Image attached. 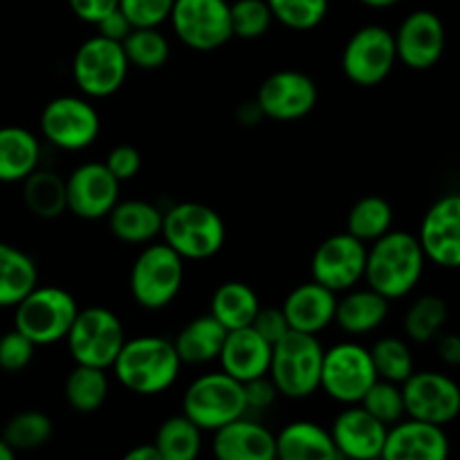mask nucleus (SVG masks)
Segmentation results:
<instances>
[{"mask_svg": "<svg viewBox=\"0 0 460 460\" xmlns=\"http://www.w3.org/2000/svg\"><path fill=\"white\" fill-rule=\"evenodd\" d=\"M111 368L126 391L148 398L164 394L178 382L182 359L166 337L139 335L124 341Z\"/></svg>", "mask_w": 460, "mask_h": 460, "instance_id": "f257e3e1", "label": "nucleus"}, {"mask_svg": "<svg viewBox=\"0 0 460 460\" xmlns=\"http://www.w3.org/2000/svg\"><path fill=\"white\" fill-rule=\"evenodd\" d=\"M425 263L427 256L418 236L391 229L368 247L364 281L389 301L402 299L416 290Z\"/></svg>", "mask_w": 460, "mask_h": 460, "instance_id": "f03ea898", "label": "nucleus"}, {"mask_svg": "<svg viewBox=\"0 0 460 460\" xmlns=\"http://www.w3.org/2000/svg\"><path fill=\"white\" fill-rule=\"evenodd\" d=\"M323 346L317 335L290 331L272 346L270 359V380L279 395L290 400L310 398L319 391L323 364Z\"/></svg>", "mask_w": 460, "mask_h": 460, "instance_id": "7ed1b4c3", "label": "nucleus"}, {"mask_svg": "<svg viewBox=\"0 0 460 460\" xmlns=\"http://www.w3.org/2000/svg\"><path fill=\"white\" fill-rule=\"evenodd\" d=\"M160 236L184 261H207L223 250L227 227L209 205L178 202L164 211Z\"/></svg>", "mask_w": 460, "mask_h": 460, "instance_id": "20e7f679", "label": "nucleus"}, {"mask_svg": "<svg viewBox=\"0 0 460 460\" xmlns=\"http://www.w3.org/2000/svg\"><path fill=\"white\" fill-rule=\"evenodd\" d=\"M182 283L184 259L164 241L146 243L130 268V296L144 310H164L178 299Z\"/></svg>", "mask_w": 460, "mask_h": 460, "instance_id": "39448f33", "label": "nucleus"}, {"mask_svg": "<svg viewBox=\"0 0 460 460\" xmlns=\"http://www.w3.org/2000/svg\"><path fill=\"white\" fill-rule=\"evenodd\" d=\"M79 305L67 290L57 286H36L13 305V328L36 346L58 344L70 332Z\"/></svg>", "mask_w": 460, "mask_h": 460, "instance_id": "423d86ee", "label": "nucleus"}, {"mask_svg": "<svg viewBox=\"0 0 460 460\" xmlns=\"http://www.w3.org/2000/svg\"><path fill=\"white\" fill-rule=\"evenodd\" d=\"M182 413L202 431H216L236 418L247 416L245 386L225 371L196 377L182 395Z\"/></svg>", "mask_w": 460, "mask_h": 460, "instance_id": "0eeeda50", "label": "nucleus"}, {"mask_svg": "<svg viewBox=\"0 0 460 460\" xmlns=\"http://www.w3.org/2000/svg\"><path fill=\"white\" fill-rule=\"evenodd\" d=\"M130 63L119 40L102 34L85 39L72 58V79L88 99H106L124 85Z\"/></svg>", "mask_w": 460, "mask_h": 460, "instance_id": "6e6552de", "label": "nucleus"}, {"mask_svg": "<svg viewBox=\"0 0 460 460\" xmlns=\"http://www.w3.org/2000/svg\"><path fill=\"white\" fill-rule=\"evenodd\" d=\"M66 341L76 364L111 368L124 346L126 331L121 319L112 310L90 305L76 313Z\"/></svg>", "mask_w": 460, "mask_h": 460, "instance_id": "1a4fd4ad", "label": "nucleus"}, {"mask_svg": "<svg viewBox=\"0 0 460 460\" xmlns=\"http://www.w3.org/2000/svg\"><path fill=\"white\" fill-rule=\"evenodd\" d=\"M377 380L371 350L358 341H340L323 350L319 389L340 404H358Z\"/></svg>", "mask_w": 460, "mask_h": 460, "instance_id": "9d476101", "label": "nucleus"}, {"mask_svg": "<svg viewBox=\"0 0 460 460\" xmlns=\"http://www.w3.org/2000/svg\"><path fill=\"white\" fill-rule=\"evenodd\" d=\"M398 63L394 31L382 25H364L355 31L341 52V70L350 84L376 88Z\"/></svg>", "mask_w": 460, "mask_h": 460, "instance_id": "9b49d317", "label": "nucleus"}, {"mask_svg": "<svg viewBox=\"0 0 460 460\" xmlns=\"http://www.w3.org/2000/svg\"><path fill=\"white\" fill-rule=\"evenodd\" d=\"M40 135L63 151H84L93 146L102 130L97 108L88 97L63 94L45 103L40 112Z\"/></svg>", "mask_w": 460, "mask_h": 460, "instance_id": "f8f14e48", "label": "nucleus"}, {"mask_svg": "<svg viewBox=\"0 0 460 460\" xmlns=\"http://www.w3.org/2000/svg\"><path fill=\"white\" fill-rule=\"evenodd\" d=\"M169 21L180 43L196 52H214L234 39L227 0H175Z\"/></svg>", "mask_w": 460, "mask_h": 460, "instance_id": "ddd939ff", "label": "nucleus"}, {"mask_svg": "<svg viewBox=\"0 0 460 460\" xmlns=\"http://www.w3.org/2000/svg\"><path fill=\"white\" fill-rule=\"evenodd\" d=\"M404 411L416 420L449 425L460 413V386L445 373L413 371L402 382Z\"/></svg>", "mask_w": 460, "mask_h": 460, "instance_id": "4468645a", "label": "nucleus"}, {"mask_svg": "<svg viewBox=\"0 0 460 460\" xmlns=\"http://www.w3.org/2000/svg\"><path fill=\"white\" fill-rule=\"evenodd\" d=\"M367 252V243H362L349 232L326 238L314 250L313 261H310L313 281L322 283L337 295L350 290L364 279Z\"/></svg>", "mask_w": 460, "mask_h": 460, "instance_id": "2eb2a0df", "label": "nucleus"}, {"mask_svg": "<svg viewBox=\"0 0 460 460\" xmlns=\"http://www.w3.org/2000/svg\"><path fill=\"white\" fill-rule=\"evenodd\" d=\"M317 84L305 72L279 70L270 75L256 93V103L272 121H299L314 111Z\"/></svg>", "mask_w": 460, "mask_h": 460, "instance_id": "dca6fc26", "label": "nucleus"}, {"mask_svg": "<svg viewBox=\"0 0 460 460\" xmlns=\"http://www.w3.org/2000/svg\"><path fill=\"white\" fill-rule=\"evenodd\" d=\"M418 241L427 261L445 270H460V193L438 198L427 209Z\"/></svg>", "mask_w": 460, "mask_h": 460, "instance_id": "f3484780", "label": "nucleus"}, {"mask_svg": "<svg viewBox=\"0 0 460 460\" xmlns=\"http://www.w3.org/2000/svg\"><path fill=\"white\" fill-rule=\"evenodd\" d=\"M119 184L103 162H85L66 180L67 209L84 220L106 218L119 202Z\"/></svg>", "mask_w": 460, "mask_h": 460, "instance_id": "a211bd4d", "label": "nucleus"}, {"mask_svg": "<svg viewBox=\"0 0 460 460\" xmlns=\"http://www.w3.org/2000/svg\"><path fill=\"white\" fill-rule=\"evenodd\" d=\"M398 61L411 70H429L445 52V25L429 9H416L394 34Z\"/></svg>", "mask_w": 460, "mask_h": 460, "instance_id": "6ab92c4d", "label": "nucleus"}, {"mask_svg": "<svg viewBox=\"0 0 460 460\" xmlns=\"http://www.w3.org/2000/svg\"><path fill=\"white\" fill-rule=\"evenodd\" d=\"M332 443L340 458L373 460L382 458L389 427L373 418L362 404H346L331 425Z\"/></svg>", "mask_w": 460, "mask_h": 460, "instance_id": "aec40b11", "label": "nucleus"}, {"mask_svg": "<svg viewBox=\"0 0 460 460\" xmlns=\"http://www.w3.org/2000/svg\"><path fill=\"white\" fill-rule=\"evenodd\" d=\"M449 456V438L434 422L398 420L389 427L382 449L385 460H445Z\"/></svg>", "mask_w": 460, "mask_h": 460, "instance_id": "412c9836", "label": "nucleus"}, {"mask_svg": "<svg viewBox=\"0 0 460 460\" xmlns=\"http://www.w3.org/2000/svg\"><path fill=\"white\" fill-rule=\"evenodd\" d=\"M270 359H272V344L252 326L227 331L218 355L220 371L236 377L243 385L268 376Z\"/></svg>", "mask_w": 460, "mask_h": 460, "instance_id": "4be33fe9", "label": "nucleus"}, {"mask_svg": "<svg viewBox=\"0 0 460 460\" xmlns=\"http://www.w3.org/2000/svg\"><path fill=\"white\" fill-rule=\"evenodd\" d=\"M216 458L220 460H274L277 438L261 422L241 416L214 431Z\"/></svg>", "mask_w": 460, "mask_h": 460, "instance_id": "5701e85b", "label": "nucleus"}, {"mask_svg": "<svg viewBox=\"0 0 460 460\" xmlns=\"http://www.w3.org/2000/svg\"><path fill=\"white\" fill-rule=\"evenodd\" d=\"M335 308L337 292L328 290L317 281L296 286L281 305L290 331L310 332V335H319L335 322Z\"/></svg>", "mask_w": 460, "mask_h": 460, "instance_id": "b1692460", "label": "nucleus"}, {"mask_svg": "<svg viewBox=\"0 0 460 460\" xmlns=\"http://www.w3.org/2000/svg\"><path fill=\"white\" fill-rule=\"evenodd\" d=\"M386 317H389V299L373 288H367V290L350 288L341 299H337L335 323L353 337L377 331L386 322Z\"/></svg>", "mask_w": 460, "mask_h": 460, "instance_id": "393cba45", "label": "nucleus"}, {"mask_svg": "<svg viewBox=\"0 0 460 460\" xmlns=\"http://www.w3.org/2000/svg\"><path fill=\"white\" fill-rule=\"evenodd\" d=\"M106 218L117 241L128 243V245H146L162 234L164 214L153 202L119 200Z\"/></svg>", "mask_w": 460, "mask_h": 460, "instance_id": "a878e982", "label": "nucleus"}, {"mask_svg": "<svg viewBox=\"0 0 460 460\" xmlns=\"http://www.w3.org/2000/svg\"><path fill=\"white\" fill-rule=\"evenodd\" d=\"M277 458L283 460H335L340 458L331 431L313 420H295L277 436Z\"/></svg>", "mask_w": 460, "mask_h": 460, "instance_id": "bb28decb", "label": "nucleus"}, {"mask_svg": "<svg viewBox=\"0 0 460 460\" xmlns=\"http://www.w3.org/2000/svg\"><path fill=\"white\" fill-rule=\"evenodd\" d=\"M39 166V137L22 126H0V182H22Z\"/></svg>", "mask_w": 460, "mask_h": 460, "instance_id": "cd10ccee", "label": "nucleus"}, {"mask_svg": "<svg viewBox=\"0 0 460 460\" xmlns=\"http://www.w3.org/2000/svg\"><path fill=\"white\" fill-rule=\"evenodd\" d=\"M225 337H227V328L209 313L191 319L175 335L173 346L178 350L182 364L202 367V364H209L218 359Z\"/></svg>", "mask_w": 460, "mask_h": 460, "instance_id": "c85d7f7f", "label": "nucleus"}, {"mask_svg": "<svg viewBox=\"0 0 460 460\" xmlns=\"http://www.w3.org/2000/svg\"><path fill=\"white\" fill-rule=\"evenodd\" d=\"M39 286V268L21 247L0 241V308H13Z\"/></svg>", "mask_w": 460, "mask_h": 460, "instance_id": "c756f323", "label": "nucleus"}, {"mask_svg": "<svg viewBox=\"0 0 460 460\" xmlns=\"http://www.w3.org/2000/svg\"><path fill=\"white\" fill-rule=\"evenodd\" d=\"M22 202L39 218H58L67 209L66 180L48 169L31 171L22 180Z\"/></svg>", "mask_w": 460, "mask_h": 460, "instance_id": "7c9ffc66", "label": "nucleus"}, {"mask_svg": "<svg viewBox=\"0 0 460 460\" xmlns=\"http://www.w3.org/2000/svg\"><path fill=\"white\" fill-rule=\"evenodd\" d=\"M259 308V296H256V292L247 283L225 281L223 286L216 288L214 296H211L209 313L227 331H236V328L252 326Z\"/></svg>", "mask_w": 460, "mask_h": 460, "instance_id": "2f4dec72", "label": "nucleus"}, {"mask_svg": "<svg viewBox=\"0 0 460 460\" xmlns=\"http://www.w3.org/2000/svg\"><path fill=\"white\" fill-rule=\"evenodd\" d=\"M111 394L106 368L76 364L66 377L63 395L76 413H94L103 407Z\"/></svg>", "mask_w": 460, "mask_h": 460, "instance_id": "473e14b6", "label": "nucleus"}, {"mask_svg": "<svg viewBox=\"0 0 460 460\" xmlns=\"http://www.w3.org/2000/svg\"><path fill=\"white\" fill-rule=\"evenodd\" d=\"M153 445L162 460H193L202 452V429L184 413L171 416L157 427Z\"/></svg>", "mask_w": 460, "mask_h": 460, "instance_id": "72a5a7b5", "label": "nucleus"}, {"mask_svg": "<svg viewBox=\"0 0 460 460\" xmlns=\"http://www.w3.org/2000/svg\"><path fill=\"white\" fill-rule=\"evenodd\" d=\"M394 227V207L380 196H364L350 207L346 232L362 243H373Z\"/></svg>", "mask_w": 460, "mask_h": 460, "instance_id": "f704fd0d", "label": "nucleus"}, {"mask_svg": "<svg viewBox=\"0 0 460 460\" xmlns=\"http://www.w3.org/2000/svg\"><path fill=\"white\" fill-rule=\"evenodd\" d=\"M54 422L43 411H21L7 420L3 429V438L7 440L13 452H34L45 447L52 440Z\"/></svg>", "mask_w": 460, "mask_h": 460, "instance_id": "c9c22d12", "label": "nucleus"}, {"mask_svg": "<svg viewBox=\"0 0 460 460\" xmlns=\"http://www.w3.org/2000/svg\"><path fill=\"white\" fill-rule=\"evenodd\" d=\"M449 308L445 299L436 295H425L409 305L404 314V335L416 344L434 341L447 322Z\"/></svg>", "mask_w": 460, "mask_h": 460, "instance_id": "e433bc0d", "label": "nucleus"}, {"mask_svg": "<svg viewBox=\"0 0 460 460\" xmlns=\"http://www.w3.org/2000/svg\"><path fill=\"white\" fill-rule=\"evenodd\" d=\"M121 48L130 66L139 70H160L162 66H166L171 54L169 40L157 27H133L130 34L121 40Z\"/></svg>", "mask_w": 460, "mask_h": 460, "instance_id": "4c0bfd02", "label": "nucleus"}, {"mask_svg": "<svg viewBox=\"0 0 460 460\" xmlns=\"http://www.w3.org/2000/svg\"><path fill=\"white\" fill-rule=\"evenodd\" d=\"M371 359L380 380L402 385L416 368H413L411 349L400 337H382L371 346Z\"/></svg>", "mask_w": 460, "mask_h": 460, "instance_id": "58836bf2", "label": "nucleus"}, {"mask_svg": "<svg viewBox=\"0 0 460 460\" xmlns=\"http://www.w3.org/2000/svg\"><path fill=\"white\" fill-rule=\"evenodd\" d=\"M274 21L295 31H310L328 16V0H265Z\"/></svg>", "mask_w": 460, "mask_h": 460, "instance_id": "ea45409f", "label": "nucleus"}, {"mask_svg": "<svg viewBox=\"0 0 460 460\" xmlns=\"http://www.w3.org/2000/svg\"><path fill=\"white\" fill-rule=\"evenodd\" d=\"M358 404H362L373 418H377L386 427L395 425V422L407 416V411H404L402 386L389 380H380V377L373 382L371 389L364 394V398Z\"/></svg>", "mask_w": 460, "mask_h": 460, "instance_id": "a19ab883", "label": "nucleus"}, {"mask_svg": "<svg viewBox=\"0 0 460 460\" xmlns=\"http://www.w3.org/2000/svg\"><path fill=\"white\" fill-rule=\"evenodd\" d=\"M232 31L238 39H261L272 27L274 16L265 0H234L229 4Z\"/></svg>", "mask_w": 460, "mask_h": 460, "instance_id": "79ce46f5", "label": "nucleus"}, {"mask_svg": "<svg viewBox=\"0 0 460 460\" xmlns=\"http://www.w3.org/2000/svg\"><path fill=\"white\" fill-rule=\"evenodd\" d=\"M36 353V344L27 340L21 331H12L0 335V371L21 373L31 364Z\"/></svg>", "mask_w": 460, "mask_h": 460, "instance_id": "37998d69", "label": "nucleus"}, {"mask_svg": "<svg viewBox=\"0 0 460 460\" xmlns=\"http://www.w3.org/2000/svg\"><path fill=\"white\" fill-rule=\"evenodd\" d=\"M175 0H119V9L133 27H160L169 21Z\"/></svg>", "mask_w": 460, "mask_h": 460, "instance_id": "c03bdc74", "label": "nucleus"}, {"mask_svg": "<svg viewBox=\"0 0 460 460\" xmlns=\"http://www.w3.org/2000/svg\"><path fill=\"white\" fill-rule=\"evenodd\" d=\"M103 164L108 166V171H111L119 182H126V180H133L135 175L139 173V169H142V155H139L137 148L130 146V144H119V146H115L108 153Z\"/></svg>", "mask_w": 460, "mask_h": 460, "instance_id": "a18cd8bd", "label": "nucleus"}, {"mask_svg": "<svg viewBox=\"0 0 460 460\" xmlns=\"http://www.w3.org/2000/svg\"><path fill=\"white\" fill-rule=\"evenodd\" d=\"M252 328H254L261 337H265L272 346L277 344L281 337H286L288 332H290V323H288L281 308H259L254 322H252Z\"/></svg>", "mask_w": 460, "mask_h": 460, "instance_id": "49530a36", "label": "nucleus"}, {"mask_svg": "<svg viewBox=\"0 0 460 460\" xmlns=\"http://www.w3.org/2000/svg\"><path fill=\"white\" fill-rule=\"evenodd\" d=\"M245 400H247V411H265L277 402V386L270 380V376L256 377V380L245 382Z\"/></svg>", "mask_w": 460, "mask_h": 460, "instance_id": "de8ad7c7", "label": "nucleus"}, {"mask_svg": "<svg viewBox=\"0 0 460 460\" xmlns=\"http://www.w3.org/2000/svg\"><path fill=\"white\" fill-rule=\"evenodd\" d=\"M72 13L88 25H97L103 16L119 7V0H67Z\"/></svg>", "mask_w": 460, "mask_h": 460, "instance_id": "09e8293b", "label": "nucleus"}, {"mask_svg": "<svg viewBox=\"0 0 460 460\" xmlns=\"http://www.w3.org/2000/svg\"><path fill=\"white\" fill-rule=\"evenodd\" d=\"M94 27H97V34L106 36V39L111 40H119V43L130 34V30H133V25H130V21L124 16V12H121L119 7H117L115 12L108 13V16H103Z\"/></svg>", "mask_w": 460, "mask_h": 460, "instance_id": "8fccbe9b", "label": "nucleus"}, {"mask_svg": "<svg viewBox=\"0 0 460 460\" xmlns=\"http://www.w3.org/2000/svg\"><path fill=\"white\" fill-rule=\"evenodd\" d=\"M436 350L447 367H460V335H438Z\"/></svg>", "mask_w": 460, "mask_h": 460, "instance_id": "3c124183", "label": "nucleus"}, {"mask_svg": "<svg viewBox=\"0 0 460 460\" xmlns=\"http://www.w3.org/2000/svg\"><path fill=\"white\" fill-rule=\"evenodd\" d=\"M238 121H241L243 126H256L261 124V119H265L263 111H261V106L256 103V99H252V102H245L241 108H238Z\"/></svg>", "mask_w": 460, "mask_h": 460, "instance_id": "603ef678", "label": "nucleus"}, {"mask_svg": "<svg viewBox=\"0 0 460 460\" xmlns=\"http://www.w3.org/2000/svg\"><path fill=\"white\" fill-rule=\"evenodd\" d=\"M126 460H162L160 452H157V447L153 443H146V445H137V447L130 449L128 454L124 456Z\"/></svg>", "mask_w": 460, "mask_h": 460, "instance_id": "864d4df0", "label": "nucleus"}, {"mask_svg": "<svg viewBox=\"0 0 460 460\" xmlns=\"http://www.w3.org/2000/svg\"><path fill=\"white\" fill-rule=\"evenodd\" d=\"M359 3H362L364 7H371V9H389V7H395L398 3H402V0H359Z\"/></svg>", "mask_w": 460, "mask_h": 460, "instance_id": "5fc2aeb1", "label": "nucleus"}, {"mask_svg": "<svg viewBox=\"0 0 460 460\" xmlns=\"http://www.w3.org/2000/svg\"><path fill=\"white\" fill-rule=\"evenodd\" d=\"M13 456H16V452H13V449L7 445V440L0 436V460H13Z\"/></svg>", "mask_w": 460, "mask_h": 460, "instance_id": "6e6d98bb", "label": "nucleus"}]
</instances>
